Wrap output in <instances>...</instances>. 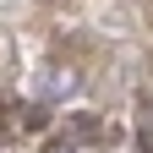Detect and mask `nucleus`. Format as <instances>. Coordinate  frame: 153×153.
<instances>
[{
    "mask_svg": "<svg viewBox=\"0 0 153 153\" xmlns=\"http://www.w3.org/2000/svg\"><path fill=\"white\" fill-rule=\"evenodd\" d=\"M76 142H99V126H93V115L76 120Z\"/></svg>",
    "mask_w": 153,
    "mask_h": 153,
    "instance_id": "nucleus-1",
    "label": "nucleus"
},
{
    "mask_svg": "<svg viewBox=\"0 0 153 153\" xmlns=\"http://www.w3.org/2000/svg\"><path fill=\"white\" fill-rule=\"evenodd\" d=\"M142 153H153V131H142Z\"/></svg>",
    "mask_w": 153,
    "mask_h": 153,
    "instance_id": "nucleus-2",
    "label": "nucleus"
}]
</instances>
